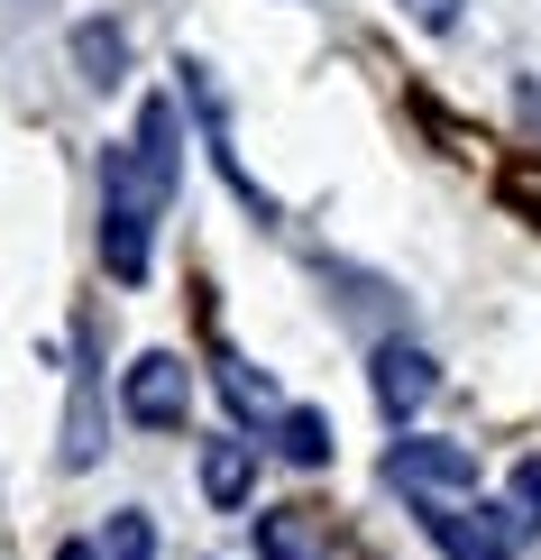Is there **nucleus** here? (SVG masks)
<instances>
[{"label":"nucleus","instance_id":"4","mask_svg":"<svg viewBox=\"0 0 541 560\" xmlns=\"http://www.w3.org/2000/svg\"><path fill=\"white\" fill-rule=\"evenodd\" d=\"M386 478L404 487V497H468V487H478V451H468V441H395Z\"/></svg>","mask_w":541,"mask_h":560},{"label":"nucleus","instance_id":"3","mask_svg":"<svg viewBox=\"0 0 541 560\" xmlns=\"http://www.w3.org/2000/svg\"><path fill=\"white\" fill-rule=\"evenodd\" d=\"M120 413L138 432H175L184 413H193V368L175 359V349H148V359H129L120 377Z\"/></svg>","mask_w":541,"mask_h":560},{"label":"nucleus","instance_id":"8","mask_svg":"<svg viewBox=\"0 0 541 560\" xmlns=\"http://www.w3.org/2000/svg\"><path fill=\"white\" fill-rule=\"evenodd\" d=\"M275 451H285L294 469H321V459H331V413L285 405V413H275Z\"/></svg>","mask_w":541,"mask_h":560},{"label":"nucleus","instance_id":"5","mask_svg":"<svg viewBox=\"0 0 541 560\" xmlns=\"http://www.w3.org/2000/svg\"><path fill=\"white\" fill-rule=\"evenodd\" d=\"M432 386H440L432 349H413V340H386V349H376V405H386L395 423H413V413L432 405Z\"/></svg>","mask_w":541,"mask_h":560},{"label":"nucleus","instance_id":"12","mask_svg":"<svg viewBox=\"0 0 541 560\" xmlns=\"http://www.w3.org/2000/svg\"><path fill=\"white\" fill-rule=\"evenodd\" d=\"M505 505H514V524H524V533H541V459H514Z\"/></svg>","mask_w":541,"mask_h":560},{"label":"nucleus","instance_id":"1","mask_svg":"<svg viewBox=\"0 0 541 560\" xmlns=\"http://www.w3.org/2000/svg\"><path fill=\"white\" fill-rule=\"evenodd\" d=\"M175 184H184V102L175 92H148L138 138L110 148V166H102V267L120 276V285H148L156 221H166Z\"/></svg>","mask_w":541,"mask_h":560},{"label":"nucleus","instance_id":"11","mask_svg":"<svg viewBox=\"0 0 541 560\" xmlns=\"http://www.w3.org/2000/svg\"><path fill=\"white\" fill-rule=\"evenodd\" d=\"M102 560H156V524L138 515V505H120L110 533H102Z\"/></svg>","mask_w":541,"mask_h":560},{"label":"nucleus","instance_id":"10","mask_svg":"<svg viewBox=\"0 0 541 560\" xmlns=\"http://www.w3.org/2000/svg\"><path fill=\"white\" fill-rule=\"evenodd\" d=\"M257 551L267 560H313V515H303V505H275V515L257 524Z\"/></svg>","mask_w":541,"mask_h":560},{"label":"nucleus","instance_id":"7","mask_svg":"<svg viewBox=\"0 0 541 560\" xmlns=\"http://www.w3.org/2000/svg\"><path fill=\"white\" fill-rule=\"evenodd\" d=\"M74 65H83L92 92H110L129 74V28H120V19H83V28H74Z\"/></svg>","mask_w":541,"mask_h":560},{"label":"nucleus","instance_id":"2","mask_svg":"<svg viewBox=\"0 0 541 560\" xmlns=\"http://www.w3.org/2000/svg\"><path fill=\"white\" fill-rule=\"evenodd\" d=\"M422 533H432L450 560H514V551L532 542V533L514 524V505L496 515V505H459V497H432V505H422Z\"/></svg>","mask_w":541,"mask_h":560},{"label":"nucleus","instance_id":"9","mask_svg":"<svg viewBox=\"0 0 541 560\" xmlns=\"http://www.w3.org/2000/svg\"><path fill=\"white\" fill-rule=\"evenodd\" d=\"M221 395H230V413L239 423H275V386H267V368H248V359H221Z\"/></svg>","mask_w":541,"mask_h":560},{"label":"nucleus","instance_id":"6","mask_svg":"<svg viewBox=\"0 0 541 560\" xmlns=\"http://www.w3.org/2000/svg\"><path fill=\"white\" fill-rule=\"evenodd\" d=\"M202 497L221 505V515H239V505L257 497V441H239V432L202 441Z\"/></svg>","mask_w":541,"mask_h":560},{"label":"nucleus","instance_id":"13","mask_svg":"<svg viewBox=\"0 0 541 560\" xmlns=\"http://www.w3.org/2000/svg\"><path fill=\"white\" fill-rule=\"evenodd\" d=\"M413 28H459V0H404Z\"/></svg>","mask_w":541,"mask_h":560},{"label":"nucleus","instance_id":"14","mask_svg":"<svg viewBox=\"0 0 541 560\" xmlns=\"http://www.w3.org/2000/svg\"><path fill=\"white\" fill-rule=\"evenodd\" d=\"M56 560H102V551H92V542H64V551H56Z\"/></svg>","mask_w":541,"mask_h":560}]
</instances>
